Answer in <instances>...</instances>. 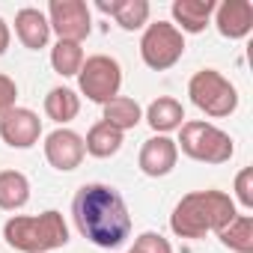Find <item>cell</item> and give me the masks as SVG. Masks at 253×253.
I'll return each instance as SVG.
<instances>
[{"label": "cell", "mask_w": 253, "mask_h": 253, "mask_svg": "<svg viewBox=\"0 0 253 253\" xmlns=\"http://www.w3.org/2000/svg\"><path fill=\"white\" fill-rule=\"evenodd\" d=\"M235 200L250 211L253 209V170L244 167L238 176H235Z\"/></svg>", "instance_id": "obj_24"}, {"label": "cell", "mask_w": 253, "mask_h": 253, "mask_svg": "<svg viewBox=\"0 0 253 253\" xmlns=\"http://www.w3.org/2000/svg\"><path fill=\"white\" fill-rule=\"evenodd\" d=\"M185 54V36L173 27V21H152L140 36V57L152 72L173 69Z\"/></svg>", "instance_id": "obj_6"}, {"label": "cell", "mask_w": 253, "mask_h": 253, "mask_svg": "<svg viewBox=\"0 0 253 253\" xmlns=\"http://www.w3.org/2000/svg\"><path fill=\"white\" fill-rule=\"evenodd\" d=\"M15 98H18V86H15V81H12L9 75H0V116L15 107Z\"/></svg>", "instance_id": "obj_25"}, {"label": "cell", "mask_w": 253, "mask_h": 253, "mask_svg": "<svg viewBox=\"0 0 253 253\" xmlns=\"http://www.w3.org/2000/svg\"><path fill=\"white\" fill-rule=\"evenodd\" d=\"M72 217L78 232L101 250H116L131 235V211L122 194L104 182H86L72 200Z\"/></svg>", "instance_id": "obj_1"}, {"label": "cell", "mask_w": 253, "mask_h": 253, "mask_svg": "<svg viewBox=\"0 0 253 253\" xmlns=\"http://www.w3.org/2000/svg\"><path fill=\"white\" fill-rule=\"evenodd\" d=\"M128 253H131V250H128Z\"/></svg>", "instance_id": "obj_27"}, {"label": "cell", "mask_w": 253, "mask_h": 253, "mask_svg": "<svg viewBox=\"0 0 253 253\" xmlns=\"http://www.w3.org/2000/svg\"><path fill=\"white\" fill-rule=\"evenodd\" d=\"M104 15H113V21L122 27V30H140V27H146L149 24V12H152V6L146 3V0H98L95 3Z\"/></svg>", "instance_id": "obj_16"}, {"label": "cell", "mask_w": 253, "mask_h": 253, "mask_svg": "<svg viewBox=\"0 0 253 253\" xmlns=\"http://www.w3.org/2000/svg\"><path fill=\"white\" fill-rule=\"evenodd\" d=\"M15 36L24 48L30 51H39L48 45L51 39V24H48V15L42 9H33V6H24L18 9L15 15Z\"/></svg>", "instance_id": "obj_14"}, {"label": "cell", "mask_w": 253, "mask_h": 253, "mask_svg": "<svg viewBox=\"0 0 253 253\" xmlns=\"http://www.w3.org/2000/svg\"><path fill=\"white\" fill-rule=\"evenodd\" d=\"M188 95H191L194 107L211 119H223L238 110V89L217 69H200L188 81Z\"/></svg>", "instance_id": "obj_5"}, {"label": "cell", "mask_w": 253, "mask_h": 253, "mask_svg": "<svg viewBox=\"0 0 253 253\" xmlns=\"http://www.w3.org/2000/svg\"><path fill=\"white\" fill-rule=\"evenodd\" d=\"M86 149H84V137L72 128H57L45 137V158L54 170L60 173H72L81 167Z\"/></svg>", "instance_id": "obj_10"}, {"label": "cell", "mask_w": 253, "mask_h": 253, "mask_svg": "<svg viewBox=\"0 0 253 253\" xmlns=\"http://www.w3.org/2000/svg\"><path fill=\"white\" fill-rule=\"evenodd\" d=\"M48 24L57 39L66 42H84L92 30L89 6L84 0H51L48 3Z\"/></svg>", "instance_id": "obj_8"}, {"label": "cell", "mask_w": 253, "mask_h": 253, "mask_svg": "<svg viewBox=\"0 0 253 253\" xmlns=\"http://www.w3.org/2000/svg\"><path fill=\"white\" fill-rule=\"evenodd\" d=\"M176 161H179V146H176L173 137H164V134L149 137V140L140 146V158H137L143 176H149V179L170 176L173 167H176Z\"/></svg>", "instance_id": "obj_11"}, {"label": "cell", "mask_w": 253, "mask_h": 253, "mask_svg": "<svg viewBox=\"0 0 253 253\" xmlns=\"http://www.w3.org/2000/svg\"><path fill=\"white\" fill-rule=\"evenodd\" d=\"M131 253H173V247H170V241L161 232H140L134 238Z\"/></svg>", "instance_id": "obj_23"}, {"label": "cell", "mask_w": 253, "mask_h": 253, "mask_svg": "<svg viewBox=\"0 0 253 253\" xmlns=\"http://www.w3.org/2000/svg\"><path fill=\"white\" fill-rule=\"evenodd\" d=\"M235 214V200L229 194L214 188L191 191L176 203L170 214V229L179 238H203L206 232H220Z\"/></svg>", "instance_id": "obj_2"}, {"label": "cell", "mask_w": 253, "mask_h": 253, "mask_svg": "<svg viewBox=\"0 0 253 253\" xmlns=\"http://www.w3.org/2000/svg\"><path fill=\"white\" fill-rule=\"evenodd\" d=\"M78 86L81 92L95 101V104H107L110 98L119 95V86H122V66L107 57V54H92L84 60L81 72H78Z\"/></svg>", "instance_id": "obj_7"}, {"label": "cell", "mask_w": 253, "mask_h": 253, "mask_svg": "<svg viewBox=\"0 0 253 253\" xmlns=\"http://www.w3.org/2000/svg\"><path fill=\"white\" fill-rule=\"evenodd\" d=\"M30 203V179L21 170H3L0 173V209L18 211Z\"/></svg>", "instance_id": "obj_19"}, {"label": "cell", "mask_w": 253, "mask_h": 253, "mask_svg": "<svg viewBox=\"0 0 253 253\" xmlns=\"http://www.w3.org/2000/svg\"><path fill=\"white\" fill-rule=\"evenodd\" d=\"M214 0H173V27L185 36V33H203L214 15Z\"/></svg>", "instance_id": "obj_13"}, {"label": "cell", "mask_w": 253, "mask_h": 253, "mask_svg": "<svg viewBox=\"0 0 253 253\" xmlns=\"http://www.w3.org/2000/svg\"><path fill=\"white\" fill-rule=\"evenodd\" d=\"M45 113L48 119H54L60 128H66V122H72L81 113V95L69 86H54L45 95Z\"/></svg>", "instance_id": "obj_20"}, {"label": "cell", "mask_w": 253, "mask_h": 253, "mask_svg": "<svg viewBox=\"0 0 253 253\" xmlns=\"http://www.w3.org/2000/svg\"><path fill=\"white\" fill-rule=\"evenodd\" d=\"M176 146L200 164H226L235 155V143L226 131H220L217 125L203 122V119H191L179 128V140Z\"/></svg>", "instance_id": "obj_4"}, {"label": "cell", "mask_w": 253, "mask_h": 253, "mask_svg": "<svg viewBox=\"0 0 253 253\" xmlns=\"http://www.w3.org/2000/svg\"><path fill=\"white\" fill-rule=\"evenodd\" d=\"M220 244L229 247L232 253H253V217L250 214H235L220 232Z\"/></svg>", "instance_id": "obj_21"}, {"label": "cell", "mask_w": 253, "mask_h": 253, "mask_svg": "<svg viewBox=\"0 0 253 253\" xmlns=\"http://www.w3.org/2000/svg\"><path fill=\"white\" fill-rule=\"evenodd\" d=\"M146 122H149V128L155 131V134H170V131H179L182 125H185V107H182V101L179 98H173V95H158L149 107H146V116H143Z\"/></svg>", "instance_id": "obj_15"}, {"label": "cell", "mask_w": 253, "mask_h": 253, "mask_svg": "<svg viewBox=\"0 0 253 253\" xmlns=\"http://www.w3.org/2000/svg\"><path fill=\"white\" fill-rule=\"evenodd\" d=\"M3 238L18 253H51L69 244V226L57 209L42 214H12L3 223Z\"/></svg>", "instance_id": "obj_3"}, {"label": "cell", "mask_w": 253, "mask_h": 253, "mask_svg": "<svg viewBox=\"0 0 253 253\" xmlns=\"http://www.w3.org/2000/svg\"><path fill=\"white\" fill-rule=\"evenodd\" d=\"M84 149L92 158H113L122 149V131L113 128V125H107L104 119H98L84 137Z\"/></svg>", "instance_id": "obj_18"}, {"label": "cell", "mask_w": 253, "mask_h": 253, "mask_svg": "<svg viewBox=\"0 0 253 253\" xmlns=\"http://www.w3.org/2000/svg\"><path fill=\"white\" fill-rule=\"evenodd\" d=\"M9 42H12V33H9V24L0 18V57L9 51Z\"/></svg>", "instance_id": "obj_26"}, {"label": "cell", "mask_w": 253, "mask_h": 253, "mask_svg": "<svg viewBox=\"0 0 253 253\" xmlns=\"http://www.w3.org/2000/svg\"><path fill=\"white\" fill-rule=\"evenodd\" d=\"M101 107H104L101 119H104L107 125H113V128H119L122 134L131 131V128H137L140 119H143V107H140L134 98H128V95H116V98H110V101L101 104Z\"/></svg>", "instance_id": "obj_17"}, {"label": "cell", "mask_w": 253, "mask_h": 253, "mask_svg": "<svg viewBox=\"0 0 253 253\" xmlns=\"http://www.w3.org/2000/svg\"><path fill=\"white\" fill-rule=\"evenodd\" d=\"M214 27L223 39H244L253 30V3L250 0H223L214 6Z\"/></svg>", "instance_id": "obj_12"}, {"label": "cell", "mask_w": 253, "mask_h": 253, "mask_svg": "<svg viewBox=\"0 0 253 253\" xmlns=\"http://www.w3.org/2000/svg\"><path fill=\"white\" fill-rule=\"evenodd\" d=\"M0 137L12 149H33L42 137V119L30 107H12L0 116Z\"/></svg>", "instance_id": "obj_9"}, {"label": "cell", "mask_w": 253, "mask_h": 253, "mask_svg": "<svg viewBox=\"0 0 253 253\" xmlns=\"http://www.w3.org/2000/svg\"><path fill=\"white\" fill-rule=\"evenodd\" d=\"M84 60H86V57H84L81 42L57 39V45L51 48V66H54V72H57V75H63V78H75V75L81 72Z\"/></svg>", "instance_id": "obj_22"}]
</instances>
